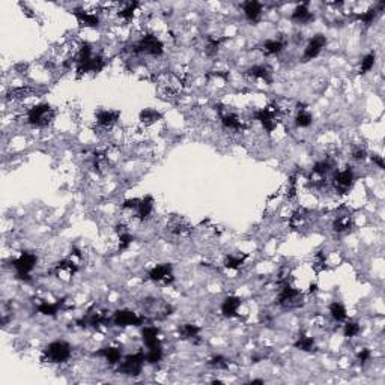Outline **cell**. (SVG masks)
<instances>
[{
    "label": "cell",
    "mask_w": 385,
    "mask_h": 385,
    "mask_svg": "<svg viewBox=\"0 0 385 385\" xmlns=\"http://www.w3.org/2000/svg\"><path fill=\"white\" fill-rule=\"evenodd\" d=\"M131 51L134 54H148L152 57H160L164 53V44L153 33H145L131 45Z\"/></svg>",
    "instance_id": "cell-1"
},
{
    "label": "cell",
    "mask_w": 385,
    "mask_h": 385,
    "mask_svg": "<svg viewBox=\"0 0 385 385\" xmlns=\"http://www.w3.org/2000/svg\"><path fill=\"white\" fill-rule=\"evenodd\" d=\"M71 354H72V349H71L69 343L64 342V340H56V342H51L45 346L44 360L48 363L62 364L66 363L71 358Z\"/></svg>",
    "instance_id": "cell-2"
},
{
    "label": "cell",
    "mask_w": 385,
    "mask_h": 385,
    "mask_svg": "<svg viewBox=\"0 0 385 385\" xmlns=\"http://www.w3.org/2000/svg\"><path fill=\"white\" fill-rule=\"evenodd\" d=\"M54 118V108L50 104H36L27 110L26 119L33 127H45Z\"/></svg>",
    "instance_id": "cell-3"
},
{
    "label": "cell",
    "mask_w": 385,
    "mask_h": 385,
    "mask_svg": "<svg viewBox=\"0 0 385 385\" xmlns=\"http://www.w3.org/2000/svg\"><path fill=\"white\" fill-rule=\"evenodd\" d=\"M277 304L283 309H295L302 304V294L291 283L281 284L277 295Z\"/></svg>",
    "instance_id": "cell-4"
},
{
    "label": "cell",
    "mask_w": 385,
    "mask_h": 385,
    "mask_svg": "<svg viewBox=\"0 0 385 385\" xmlns=\"http://www.w3.org/2000/svg\"><path fill=\"white\" fill-rule=\"evenodd\" d=\"M145 352L139 351L136 354L127 355L125 358H122V361L119 363V373L125 375V376H137L142 373V369L145 365Z\"/></svg>",
    "instance_id": "cell-5"
},
{
    "label": "cell",
    "mask_w": 385,
    "mask_h": 385,
    "mask_svg": "<svg viewBox=\"0 0 385 385\" xmlns=\"http://www.w3.org/2000/svg\"><path fill=\"white\" fill-rule=\"evenodd\" d=\"M12 268L17 271V276L20 278L29 277L30 273L36 268L38 263V257L36 255L30 253V252H24L18 257L12 259Z\"/></svg>",
    "instance_id": "cell-6"
},
{
    "label": "cell",
    "mask_w": 385,
    "mask_h": 385,
    "mask_svg": "<svg viewBox=\"0 0 385 385\" xmlns=\"http://www.w3.org/2000/svg\"><path fill=\"white\" fill-rule=\"evenodd\" d=\"M355 181V175H354V169L352 167H344L343 170H339L334 173L333 179H331V185L334 188V191H337L339 194H344L348 192Z\"/></svg>",
    "instance_id": "cell-7"
},
{
    "label": "cell",
    "mask_w": 385,
    "mask_h": 385,
    "mask_svg": "<svg viewBox=\"0 0 385 385\" xmlns=\"http://www.w3.org/2000/svg\"><path fill=\"white\" fill-rule=\"evenodd\" d=\"M145 321L143 316H140L139 313L132 312V310H128V309H122V310H116L111 316V322L116 325V326H139L142 325Z\"/></svg>",
    "instance_id": "cell-8"
},
{
    "label": "cell",
    "mask_w": 385,
    "mask_h": 385,
    "mask_svg": "<svg viewBox=\"0 0 385 385\" xmlns=\"http://www.w3.org/2000/svg\"><path fill=\"white\" fill-rule=\"evenodd\" d=\"M325 47H326V38H325V35L318 33V35H315L313 38H310V41L307 43L305 48H304V53H302L304 62H309V61L316 59L322 51H323Z\"/></svg>",
    "instance_id": "cell-9"
},
{
    "label": "cell",
    "mask_w": 385,
    "mask_h": 385,
    "mask_svg": "<svg viewBox=\"0 0 385 385\" xmlns=\"http://www.w3.org/2000/svg\"><path fill=\"white\" fill-rule=\"evenodd\" d=\"M74 15L77 18V22L80 23L82 26H85V27H89V29H97L101 24L100 15L95 14L93 11H86L83 8H75Z\"/></svg>",
    "instance_id": "cell-10"
},
{
    "label": "cell",
    "mask_w": 385,
    "mask_h": 385,
    "mask_svg": "<svg viewBox=\"0 0 385 385\" xmlns=\"http://www.w3.org/2000/svg\"><path fill=\"white\" fill-rule=\"evenodd\" d=\"M148 276L152 281L157 283H169L173 280V274H171V265L170 263H158L155 265L152 270H149Z\"/></svg>",
    "instance_id": "cell-11"
},
{
    "label": "cell",
    "mask_w": 385,
    "mask_h": 385,
    "mask_svg": "<svg viewBox=\"0 0 385 385\" xmlns=\"http://www.w3.org/2000/svg\"><path fill=\"white\" fill-rule=\"evenodd\" d=\"M121 113L118 110H107V108H101L97 111V124L101 128L110 129L111 127H114L119 121Z\"/></svg>",
    "instance_id": "cell-12"
},
{
    "label": "cell",
    "mask_w": 385,
    "mask_h": 385,
    "mask_svg": "<svg viewBox=\"0 0 385 385\" xmlns=\"http://www.w3.org/2000/svg\"><path fill=\"white\" fill-rule=\"evenodd\" d=\"M291 20L294 23H297V24L304 26V24H309V23H312L315 20V14L309 9L307 3H301V5H298L294 9V12L291 15Z\"/></svg>",
    "instance_id": "cell-13"
},
{
    "label": "cell",
    "mask_w": 385,
    "mask_h": 385,
    "mask_svg": "<svg viewBox=\"0 0 385 385\" xmlns=\"http://www.w3.org/2000/svg\"><path fill=\"white\" fill-rule=\"evenodd\" d=\"M239 307H241V298H238L235 295H229L221 302V315L229 319L236 318Z\"/></svg>",
    "instance_id": "cell-14"
},
{
    "label": "cell",
    "mask_w": 385,
    "mask_h": 385,
    "mask_svg": "<svg viewBox=\"0 0 385 385\" xmlns=\"http://www.w3.org/2000/svg\"><path fill=\"white\" fill-rule=\"evenodd\" d=\"M242 11H244V15H245V18L248 22L256 23L262 17L263 5L260 2H256V0H248L245 3H242Z\"/></svg>",
    "instance_id": "cell-15"
},
{
    "label": "cell",
    "mask_w": 385,
    "mask_h": 385,
    "mask_svg": "<svg viewBox=\"0 0 385 385\" xmlns=\"http://www.w3.org/2000/svg\"><path fill=\"white\" fill-rule=\"evenodd\" d=\"M247 77L250 79H255V80H265V82H270L271 80V75H273V71L268 65L259 64V65H253L250 66L247 71H245Z\"/></svg>",
    "instance_id": "cell-16"
},
{
    "label": "cell",
    "mask_w": 385,
    "mask_h": 385,
    "mask_svg": "<svg viewBox=\"0 0 385 385\" xmlns=\"http://www.w3.org/2000/svg\"><path fill=\"white\" fill-rule=\"evenodd\" d=\"M98 355L103 357L110 365H116V364H119L122 361V351H121V348H118V346H107V348H103V349L98 352Z\"/></svg>",
    "instance_id": "cell-17"
},
{
    "label": "cell",
    "mask_w": 385,
    "mask_h": 385,
    "mask_svg": "<svg viewBox=\"0 0 385 385\" xmlns=\"http://www.w3.org/2000/svg\"><path fill=\"white\" fill-rule=\"evenodd\" d=\"M284 47H286V44L281 40H277V38L276 40H266L262 44V51L266 56H278L280 53L284 51Z\"/></svg>",
    "instance_id": "cell-18"
},
{
    "label": "cell",
    "mask_w": 385,
    "mask_h": 385,
    "mask_svg": "<svg viewBox=\"0 0 385 385\" xmlns=\"http://www.w3.org/2000/svg\"><path fill=\"white\" fill-rule=\"evenodd\" d=\"M158 336H160V330L157 326H145L142 330V340H143L146 348H152V346L161 344Z\"/></svg>",
    "instance_id": "cell-19"
},
{
    "label": "cell",
    "mask_w": 385,
    "mask_h": 385,
    "mask_svg": "<svg viewBox=\"0 0 385 385\" xmlns=\"http://www.w3.org/2000/svg\"><path fill=\"white\" fill-rule=\"evenodd\" d=\"M221 124L226 129H230V131H239L242 128V121L241 118L234 113V111H226L221 114Z\"/></svg>",
    "instance_id": "cell-20"
},
{
    "label": "cell",
    "mask_w": 385,
    "mask_h": 385,
    "mask_svg": "<svg viewBox=\"0 0 385 385\" xmlns=\"http://www.w3.org/2000/svg\"><path fill=\"white\" fill-rule=\"evenodd\" d=\"M136 213H137V217H139L140 220L148 218V217L153 213V199H152L150 196H146V197L140 199Z\"/></svg>",
    "instance_id": "cell-21"
},
{
    "label": "cell",
    "mask_w": 385,
    "mask_h": 385,
    "mask_svg": "<svg viewBox=\"0 0 385 385\" xmlns=\"http://www.w3.org/2000/svg\"><path fill=\"white\" fill-rule=\"evenodd\" d=\"M294 346L300 351H304V352H313L315 348H316V342H315V337L309 336V334H300L297 337V340L294 343Z\"/></svg>",
    "instance_id": "cell-22"
},
{
    "label": "cell",
    "mask_w": 385,
    "mask_h": 385,
    "mask_svg": "<svg viewBox=\"0 0 385 385\" xmlns=\"http://www.w3.org/2000/svg\"><path fill=\"white\" fill-rule=\"evenodd\" d=\"M351 227H352V218H351V215L349 214L339 215V217H336L334 221H333V230L337 232V234L348 232Z\"/></svg>",
    "instance_id": "cell-23"
},
{
    "label": "cell",
    "mask_w": 385,
    "mask_h": 385,
    "mask_svg": "<svg viewBox=\"0 0 385 385\" xmlns=\"http://www.w3.org/2000/svg\"><path fill=\"white\" fill-rule=\"evenodd\" d=\"M139 3L137 2H128V3H124L122 6H121V9L118 11V17L121 18V20H124V22H129V20H132V17H134V14L137 12V9H139Z\"/></svg>",
    "instance_id": "cell-24"
},
{
    "label": "cell",
    "mask_w": 385,
    "mask_h": 385,
    "mask_svg": "<svg viewBox=\"0 0 385 385\" xmlns=\"http://www.w3.org/2000/svg\"><path fill=\"white\" fill-rule=\"evenodd\" d=\"M179 334L182 336V339H187V340H192L196 337H199L200 334V326L192 323V322H187V323H182L179 326Z\"/></svg>",
    "instance_id": "cell-25"
},
{
    "label": "cell",
    "mask_w": 385,
    "mask_h": 385,
    "mask_svg": "<svg viewBox=\"0 0 385 385\" xmlns=\"http://www.w3.org/2000/svg\"><path fill=\"white\" fill-rule=\"evenodd\" d=\"M330 316L333 318V321L344 322L348 319V310L342 302L336 301L330 305Z\"/></svg>",
    "instance_id": "cell-26"
},
{
    "label": "cell",
    "mask_w": 385,
    "mask_h": 385,
    "mask_svg": "<svg viewBox=\"0 0 385 385\" xmlns=\"http://www.w3.org/2000/svg\"><path fill=\"white\" fill-rule=\"evenodd\" d=\"M38 312L44 315V316H56L61 310V304L59 302H48V301H44V302H40L38 304Z\"/></svg>",
    "instance_id": "cell-27"
},
{
    "label": "cell",
    "mask_w": 385,
    "mask_h": 385,
    "mask_svg": "<svg viewBox=\"0 0 385 385\" xmlns=\"http://www.w3.org/2000/svg\"><path fill=\"white\" fill-rule=\"evenodd\" d=\"M146 354H145V358H146V363L149 364H157L160 363L163 360V346L158 344V346H152V348H146Z\"/></svg>",
    "instance_id": "cell-28"
},
{
    "label": "cell",
    "mask_w": 385,
    "mask_h": 385,
    "mask_svg": "<svg viewBox=\"0 0 385 385\" xmlns=\"http://www.w3.org/2000/svg\"><path fill=\"white\" fill-rule=\"evenodd\" d=\"M312 124H313V116H312V113L301 108L300 111H298V114L295 116V125H297L298 128H309Z\"/></svg>",
    "instance_id": "cell-29"
},
{
    "label": "cell",
    "mask_w": 385,
    "mask_h": 385,
    "mask_svg": "<svg viewBox=\"0 0 385 385\" xmlns=\"http://www.w3.org/2000/svg\"><path fill=\"white\" fill-rule=\"evenodd\" d=\"M360 333H361V325H360L358 322L348 321L346 323H344V328H343V334H344V337H348V339H354V337H357Z\"/></svg>",
    "instance_id": "cell-30"
},
{
    "label": "cell",
    "mask_w": 385,
    "mask_h": 385,
    "mask_svg": "<svg viewBox=\"0 0 385 385\" xmlns=\"http://www.w3.org/2000/svg\"><path fill=\"white\" fill-rule=\"evenodd\" d=\"M376 64V54L375 53H367L360 62V72L361 74H367L369 71L373 69V66Z\"/></svg>",
    "instance_id": "cell-31"
},
{
    "label": "cell",
    "mask_w": 385,
    "mask_h": 385,
    "mask_svg": "<svg viewBox=\"0 0 385 385\" xmlns=\"http://www.w3.org/2000/svg\"><path fill=\"white\" fill-rule=\"evenodd\" d=\"M378 14H379V9H378V8H370V9H367L365 12L358 15V20L363 23V24H365V26H370V24H373V22L378 18Z\"/></svg>",
    "instance_id": "cell-32"
},
{
    "label": "cell",
    "mask_w": 385,
    "mask_h": 385,
    "mask_svg": "<svg viewBox=\"0 0 385 385\" xmlns=\"http://www.w3.org/2000/svg\"><path fill=\"white\" fill-rule=\"evenodd\" d=\"M160 119V113L157 110H152V108H145L142 113H140V121L146 125H150L153 122H157Z\"/></svg>",
    "instance_id": "cell-33"
},
{
    "label": "cell",
    "mask_w": 385,
    "mask_h": 385,
    "mask_svg": "<svg viewBox=\"0 0 385 385\" xmlns=\"http://www.w3.org/2000/svg\"><path fill=\"white\" fill-rule=\"evenodd\" d=\"M245 257L244 256H236V255H229L224 259V268L227 270H238L239 266H242Z\"/></svg>",
    "instance_id": "cell-34"
},
{
    "label": "cell",
    "mask_w": 385,
    "mask_h": 385,
    "mask_svg": "<svg viewBox=\"0 0 385 385\" xmlns=\"http://www.w3.org/2000/svg\"><path fill=\"white\" fill-rule=\"evenodd\" d=\"M209 364H211L213 367H215V369H227V365H229L227 360H226L224 357H221V355H217L214 358H211Z\"/></svg>",
    "instance_id": "cell-35"
},
{
    "label": "cell",
    "mask_w": 385,
    "mask_h": 385,
    "mask_svg": "<svg viewBox=\"0 0 385 385\" xmlns=\"http://www.w3.org/2000/svg\"><path fill=\"white\" fill-rule=\"evenodd\" d=\"M365 157H367V152L363 149V148H355V149L352 150V158L355 160V161H364L365 160Z\"/></svg>",
    "instance_id": "cell-36"
},
{
    "label": "cell",
    "mask_w": 385,
    "mask_h": 385,
    "mask_svg": "<svg viewBox=\"0 0 385 385\" xmlns=\"http://www.w3.org/2000/svg\"><path fill=\"white\" fill-rule=\"evenodd\" d=\"M370 160H372V163H373V164H376L381 170H384L385 163H384V158H382L381 155H378V153H372V155H370Z\"/></svg>",
    "instance_id": "cell-37"
},
{
    "label": "cell",
    "mask_w": 385,
    "mask_h": 385,
    "mask_svg": "<svg viewBox=\"0 0 385 385\" xmlns=\"http://www.w3.org/2000/svg\"><path fill=\"white\" fill-rule=\"evenodd\" d=\"M370 358H372L370 349H361V351L358 352V360H360V363H367V361H370Z\"/></svg>",
    "instance_id": "cell-38"
}]
</instances>
